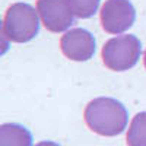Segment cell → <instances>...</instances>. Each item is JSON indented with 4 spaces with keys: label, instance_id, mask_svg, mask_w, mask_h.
<instances>
[{
    "label": "cell",
    "instance_id": "cell-11",
    "mask_svg": "<svg viewBox=\"0 0 146 146\" xmlns=\"http://www.w3.org/2000/svg\"><path fill=\"white\" fill-rule=\"evenodd\" d=\"M143 63H145V67H146V51H145V58H143Z\"/></svg>",
    "mask_w": 146,
    "mask_h": 146
},
{
    "label": "cell",
    "instance_id": "cell-1",
    "mask_svg": "<svg viewBox=\"0 0 146 146\" xmlns=\"http://www.w3.org/2000/svg\"><path fill=\"white\" fill-rule=\"evenodd\" d=\"M83 118L86 126L101 136H118L127 127V110L120 101L108 96L92 100L85 107Z\"/></svg>",
    "mask_w": 146,
    "mask_h": 146
},
{
    "label": "cell",
    "instance_id": "cell-9",
    "mask_svg": "<svg viewBox=\"0 0 146 146\" xmlns=\"http://www.w3.org/2000/svg\"><path fill=\"white\" fill-rule=\"evenodd\" d=\"M101 0H67V3L76 18L88 19L96 13Z\"/></svg>",
    "mask_w": 146,
    "mask_h": 146
},
{
    "label": "cell",
    "instance_id": "cell-3",
    "mask_svg": "<svg viewBox=\"0 0 146 146\" xmlns=\"http://www.w3.org/2000/svg\"><path fill=\"white\" fill-rule=\"evenodd\" d=\"M102 62L113 72H124L135 67L142 54V45L135 35H118L102 47Z\"/></svg>",
    "mask_w": 146,
    "mask_h": 146
},
{
    "label": "cell",
    "instance_id": "cell-8",
    "mask_svg": "<svg viewBox=\"0 0 146 146\" xmlns=\"http://www.w3.org/2000/svg\"><path fill=\"white\" fill-rule=\"evenodd\" d=\"M126 139L127 146H146V111L133 117Z\"/></svg>",
    "mask_w": 146,
    "mask_h": 146
},
{
    "label": "cell",
    "instance_id": "cell-4",
    "mask_svg": "<svg viewBox=\"0 0 146 146\" xmlns=\"http://www.w3.org/2000/svg\"><path fill=\"white\" fill-rule=\"evenodd\" d=\"M100 18L105 32L118 35L135 23L136 10L130 0H107L101 7Z\"/></svg>",
    "mask_w": 146,
    "mask_h": 146
},
{
    "label": "cell",
    "instance_id": "cell-5",
    "mask_svg": "<svg viewBox=\"0 0 146 146\" xmlns=\"http://www.w3.org/2000/svg\"><path fill=\"white\" fill-rule=\"evenodd\" d=\"M36 10L47 31L64 32L75 21L67 0H36Z\"/></svg>",
    "mask_w": 146,
    "mask_h": 146
},
{
    "label": "cell",
    "instance_id": "cell-2",
    "mask_svg": "<svg viewBox=\"0 0 146 146\" xmlns=\"http://www.w3.org/2000/svg\"><path fill=\"white\" fill-rule=\"evenodd\" d=\"M40 31L38 10L28 3H13L3 18L2 34L12 42H28Z\"/></svg>",
    "mask_w": 146,
    "mask_h": 146
},
{
    "label": "cell",
    "instance_id": "cell-7",
    "mask_svg": "<svg viewBox=\"0 0 146 146\" xmlns=\"http://www.w3.org/2000/svg\"><path fill=\"white\" fill-rule=\"evenodd\" d=\"M0 146H32V135L21 124L5 123L0 126Z\"/></svg>",
    "mask_w": 146,
    "mask_h": 146
},
{
    "label": "cell",
    "instance_id": "cell-10",
    "mask_svg": "<svg viewBox=\"0 0 146 146\" xmlns=\"http://www.w3.org/2000/svg\"><path fill=\"white\" fill-rule=\"evenodd\" d=\"M35 146H60V145L56 143V142H51V140H42L40 143H36Z\"/></svg>",
    "mask_w": 146,
    "mask_h": 146
},
{
    "label": "cell",
    "instance_id": "cell-6",
    "mask_svg": "<svg viewBox=\"0 0 146 146\" xmlns=\"http://www.w3.org/2000/svg\"><path fill=\"white\" fill-rule=\"evenodd\" d=\"M60 50L73 62H88L95 54V38L83 28L70 29L60 40Z\"/></svg>",
    "mask_w": 146,
    "mask_h": 146
}]
</instances>
